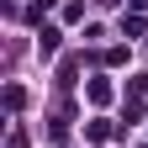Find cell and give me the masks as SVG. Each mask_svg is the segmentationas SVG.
Instances as JSON below:
<instances>
[{"mask_svg":"<svg viewBox=\"0 0 148 148\" xmlns=\"http://www.w3.org/2000/svg\"><path fill=\"white\" fill-rule=\"evenodd\" d=\"M53 48H58V32H53V27H48L42 37H37V53H42V58H48V53H53Z\"/></svg>","mask_w":148,"mask_h":148,"instance_id":"1","label":"cell"}]
</instances>
